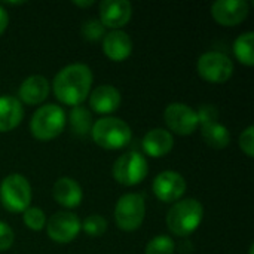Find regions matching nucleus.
I'll return each instance as SVG.
<instances>
[{
  "instance_id": "b1692460",
  "label": "nucleus",
  "mask_w": 254,
  "mask_h": 254,
  "mask_svg": "<svg viewBox=\"0 0 254 254\" xmlns=\"http://www.w3.org/2000/svg\"><path fill=\"white\" fill-rule=\"evenodd\" d=\"M22 220L28 229L36 231V232L42 231L46 226V216H45L43 210H40L37 207H28L22 214Z\"/></svg>"
},
{
  "instance_id": "412c9836",
  "label": "nucleus",
  "mask_w": 254,
  "mask_h": 254,
  "mask_svg": "<svg viewBox=\"0 0 254 254\" xmlns=\"http://www.w3.org/2000/svg\"><path fill=\"white\" fill-rule=\"evenodd\" d=\"M70 125H71V131L76 135H86L91 132L92 129V115L88 109H85L83 106H76L71 109L70 112Z\"/></svg>"
},
{
  "instance_id": "aec40b11",
  "label": "nucleus",
  "mask_w": 254,
  "mask_h": 254,
  "mask_svg": "<svg viewBox=\"0 0 254 254\" xmlns=\"http://www.w3.org/2000/svg\"><path fill=\"white\" fill-rule=\"evenodd\" d=\"M201 134L204 141L214 149H225L231 143V134L228 128L219 122H208L201 125Z\"/></svg>"
},
{
  "instance_id": "2f4dec72",
  "label": "nucleus",
  "mask_w": 254,
  "mask_h": 254,
  "mask_svg": "<svg viewBox=\"0 0 254 254\" xmlns=\"http://www.w3.org/2000/svg\"><path fill=\"white\" fill-rule=\"evenodd\" d=\"M253 249H254V246H253V244H252V246H250V252H249V253L253 254Z\"/></svg>"
},
{
  "instance_id": "a878e982",
  "label": "nucleus",
  "mask_w": 254,
  "mask_h": 254,
  "mask_svg": "<svg viewBox=\"0 0 254 254\" xmlns=\"http://www.w3.org/2000/svg\"><path fill=\"white\" fill-rule=\"evenodd\" d=\"M82 36L86 40L97 42V40H100L101 37L106 36V27L101 24L100 19H94V18L88 19L82 25Z\"/></svg>"
},
{
  "instance_id": "a211bd4d",
  "label": "nucleus",
  "mask_w": 254,
  "mask_h": 254,
  "mask_svg": "<svg viewBox=\"0 0 254 254\" xmlns=\"http://www.w3.org/2000/svg\"><path fill=\"white\" fill-rule=\"evenodd\" d=\"M174 138L168 129L153 128L143 138V149L152 158H162L171 152Z\"/></svg>"
},
{
  "instance_id": "4be33fe9",
  "label": "nucleus",
  "mask_w": 254,
  "mask_h": 254,
  "mask_svg": "<svg viewBox=\"0 0 254 254\" xmlns=\"http://www.w3.org/2000/svg\"><path fill=\"white\" fill-rule=\"evenodd\" d=\"M253 31H246L241 36L237 37L234 43V54L238 58L240 63L244 65L252 67L254 64V54H253Z\"/></svg>"
},
{
  "instance_id": "c85d7f7f",
  "label": "nucleus",
  "mask_w": 254,
  "mask_h": 254,
  "mask_svg": "<svg viewBox=\"0 0 254 254\" xmlns=\"http://www.w3.org/2000/svg\"><path fill=\"white\" fill-rule=\"evenodd\" d=\"M198 115V121H199V125L202 124H208V122H216L217 116H219V110L208 104V106H201V109L196 112Z\"/></svg>"
},
{
  "instance_id": "9d476101",
  "label": "nucleus",
  "mask_w": 254,
  "mask_h": 254,
  "mask_svg": "<svg viewBox=\"0 0 254 254\" xmlns=\"http://www.w3.org/2000/svg\"><path fill=\"white\" fill-rule=\"evenodd\" d=\"M167 127L179 135H190L199 127L196 110L183 103H171L164 112Z\"/></svg>"
},
{
  "instance_id": "39448f33",
  "label": "nucleus",
  "mask_w": 254,
  "mask_h": 254,
  "mask_svg": "<svg viewBox=\"0 0 254 254\" xmlns=\"http://www.w3.org/2000/svg\"><path fill=\"white\" fill-rule=\"evenodd\" d=\"M31 196V186L22 174H9L0 183V202L10 213H24Z\"/></svg>"
},
{
  "instance_id": "f3484780",
  "label": "nucleus",
  "mask_w": 254,
  "mask_h": 254,
  "mask_svg": "<svg viewBox=\"0 0 254 254\" xmlns=\"http://www.w3.org/2000/svg\"><path fill=\"white\" fill-rule=\"evenodd\" d=\"M49 91H51L49 80L45 76L33 74L22 80V83L19 85L18 95H19V101L34 106L45 101L46 97L49 95Z\"/></svg>"
},
{
  "instance_id": "4468645a",
  "label": "nucleus",
  "mask_w": 254,
  "mask_h": 254,
  "mask_svg": "<svg viewBox=\"0 0 254 254\" xmlns=\"http://www.w3.org/2000/svg\"><path fill=\"white\" fill-rule=\"evenodd\" d=\"M103 51L112 61H124L132 52V40L124 30H112L103 37Z\"/></svg>"
},
{
  "instance_id": "bb28decb",
  "label": "nucleus",
  "mask_w": 254,
  "mask_h": 254,
  "mask_svg": "<svg viewBox=\"0 0 254 254\" xmlns=\"http://www.w3.org/2000/svg\"><path fill=\"white\" fill-rule=\"evenodd\" d=\"M240 147L241 150L249 156L253 158L254 156V127L250 125L247 127L243 134L240 135Z\"/></svg>"
},
{
  "instance_id": "f257e3e1",
  "label": "nucleus",
  "mask_w": 254,
  "mask_h": 254,
  "mask_svg": "<svg viewBox=\"0 0 254 254\" xmlns=\"http://www.w3.org/2000/svg\"><path fill=\"white\" fill-rule=\"evenodd\" d=\"M92 71L86 64L73 63L63 67L54 77V94L67 106H80L89 95L92 86Z\"/></svg>"
},
{
  "instance_id": "7c9ffc66",
  "label": "nucleus",
  "mask_w": 254,
  "mask_h": 254,
  "mask_svg": "<svg viewBox=\"0 0 254 254\" xmlns=\"http://www.w3.org/2000/svg\"><path fill=\"white\" fill-rule=\"evenodd\" d=\"M73 4H76V6H82V7H86V6H92L94 4V0H85V1H80V0H74L73 1Z\"/></svg>"
},
{
  "instance_id": "cd10ccee",
  "label": "nucleus",
  "mask_w": 254,
  "mask_h": 254,
  "mask_svg": "<svg viewBox=\"0 0 254 254\" xmlns=\"http://www.w3.org/2000/svg\"><path fill=\"white\" fill-rule=\"evenodd\" d=\"M15 241V234L12 228L0 220V252H6L13 246Z\"/></svg>"
},
{
  "instance_id": "ddd939ff",
  "label": "nucleus",
  "mask_w": 254,
  "mask_h": 254,
  "mask_svg": "<svg viewBox=\"0 0 254 254\" xmlns=\"http://www.w3.org/2000/svg\"><path fill=\"white\" fill-rule=\"evenodd\" d=\"M131 15L132 6L128 0H103L100 3V21L112 30H119L127 25Z\"/></svg>"
},
{
  "instance_id": "6e6552de",
  "label": "nucleus",
  "mask_w": 254,
  "mask_h": 254,
  "mask_svg": "<svg viewBox=\"0 0 254 254\" xmlns=\"http://www.w3.org/2000/svg\"><path fill=\"white\" fill-rule=\"evenodd\" d=\"M196 68L204 80L211 83H223L231 79L234 73V63L223 52L208 51L198 58Z\"/></svg>"
},
{
  "instance_id": "dca6fc26",
  "label": "nucleus",
  "mask_w": 254,
  "mask_h": 254,
  "mask_svg": "<svg viewBox=\"0 0 254 254\" xmlns=\"http://www.w3.org/2000/svg\"><path fill=\"white\" fill-rule=\"evenodd\" d=\"M52 196L60 205L65 208H74L80 205L83 199V192L80 185L71 177H60L54 183Z\"/></svg>"
},
{
  "instance_id": "5701e85b",
  "label": "nucleus",
  "mask_w": 254,
  "mask_h": 254,
  "mask_svg": "<svg viewBox=\"0 0 254 254\" xmlns=\"http://www.w3.org/2000/svg\"><path fill=\"white\" fill-rule=\"evenodd\" d=\"M174 252H176V243L171 237L156 235L147 243L144 254H174Z\"/></svg>"
},
{
  "instance_id": "7ed1b4c3",
  "label": "nucleus",
  "mask_w": 254,
  "mask_h": 254,
  "mask_svg": "<svg viewBox=\"0 0 254 254\" xmlns=\"http://www.w3.org/2000/svg\"><path fill=\"white\" fill-rule=\"evenodd\" d=\"M91 137L100 147L107 150H118L129 144L132 131L125 121L107 116L92 124Z\"/></svg>"
},
{
  "instance_id": "c756f323",
  "label": "nucleus",
  "mask_w": 254,
  "mask_h": 254,
  "mask_svg": "<svg viewBox=\"0 0 254 254\" xmlns=\"http://www.w3.org/2000/svg\"><path fill=\"white\" fill-rule=\"evenodd\" d=\"M7 24H9V15H7V12H6V9L0 4V36H1V33L6 30Z\"/></svg>"
},
{
  "instance_id": "20e7f679",
  "label": "nucleus",
  "mask_w": 254,
  "mask_h": 254,
  "mask_svg": "<svg viewBox=\"0 0 254 254\" xmlns=\"http://www.w3.org/2000/svg\"><path fill=\"white\" fill-rule=\"evenodd\" d=\"M65 127V112L58 104H45L39 107L30 121L31 134L42 141L58 137Z\"/></svg>"
},
{
  "instance_id": "9b49d317",
  "label": "nucleus",
  "mask_w": 254,
  "mask_h": 254,
  "mask_svg": "<svg viewBox=\"0 0 254 254\" xmlns=\"http://www.w3.org/2000/svg\"><path fill=\"white\" fill-rule=\"evenodd\" d=\"M186 180L177 171L159 173L152 185L155 196L162 202H177L186 192Z\"/></svg>"
},
{
  "instance_id": "0eeeda50",
  "label": "nucleus",
  "mask_w": 254,
  "mask_h": 254,
  "mask_svg": "<svg viewBox=\"0 0 254 254\" xmlns=\"http://www.w3.org/2000/svg\"><path fill=\"white\" fill-rule=\"evenodd\" d=\"M112 173L118 183L124 186H135L146 179L149 165L141 153L128 152L116 159Z\"/></svg>"
},
{
  "instance_id": "2eb2a0df",
  "label": "nucleus",
  "mask_w": 254,
  "mask_h": 254,
  "mask_svg": "<svg viewBox=\"0 0 254 254\" xmlns=\"http://www.w3.org/2000/svg\"><path fill=\"white\" fill-rule=\"evenodd\" d=\"M122 101L121 92L113 85H100L89 95V107L95 113L107 115L119 109Z\"/></svg>"
},
{
  "instance_id": "6ab92c4d",
  "label": "nucleus",
  "mask_w": 254,
  "mask_h": 254,
  "mask_svg": "<svg viewBox=\"0 0 254 254\" xmlns=\"http://www.w3.org/2000/svg\"><path fill=\"white\" fill-rule=\"evenodd\" d=\"M24 118V107L16 97L0 95V132L16 128Z\"/></svg>"
},
{
  "instance_id": "423d86ee",
  "label": "nucleus",
  "mask_w": 254,
  "mask_h": 254,
  "mask_svg": "<svg viewBox=\"0 0 254 254\" xmlns=\"http://www.w3.org/2000/svg\"><path fill=\"white\" fill-rule=\"evenodd\" d=\"M146 216L144 198L140 193H127L122 195L115 207V220L119 229L132 232L137 231Z\"/></svg>"
},
{
  "instance_id": "1a4fd4ad",
  "label": "nucleus",
  "mask_w": 254,
  "mask_h": 254,
  "mask_svg": "<svg viewBox=\"0 0 254 254\" xmlns=\"http://www.w3.org/2000/svg\"><path fill=\"white\" fill-rule=\"evenodd\" d=\"M82 231L80 219L70 211H58L46 222L48 237L60 244L71 243Z\"/></svg>"
},
{
  "instance_id": "f03ea898",
  "label": "nucleus",
  "mask_w": 254,
  "mask_h": 254,
  "mask_svg": "<svg viewBox=\"0 0 254 254\" xmlns=\"http://www.w3.org/2000/svg\"><path fill=\"white\" fill-rule=\"evenodd\" d=\"M204 219V207L195 198L180 199L173 204L167 214V226L177 237L193 234Z\"/></svg>"
},
{
  "instance_id": "f8f14e48",
  "label": "nucleus",
  "mask_w": 254,
  "mask_h": 254,
  "mask_svg": "<svg viewBox=\"0 0 254 254\" xmlns=\"http://www.w3.org/2000/svg\"><path fill=\"white\" fill-rule=\"evenodd\" d=\"M250 6L246 0H217L211 6V15L220 25H238L249 15Z\"/></svg>"
},
{
  "instance_id": "393cba45",
  "label": "nucleus",
  "mask_w": 254,
  "mask_h": 254,
  "mask_svg": "<svg viewBox=\"0 0 254 254\" xmlns=\"http://www.w3.org/2000/svg\"><path fill=\"white\" fill-rule=\"evenodd\" d=\"M107 229V220L100 214L88 216L82 223V231L89 237H101Z\"/></svg>"
}]
</instances>
